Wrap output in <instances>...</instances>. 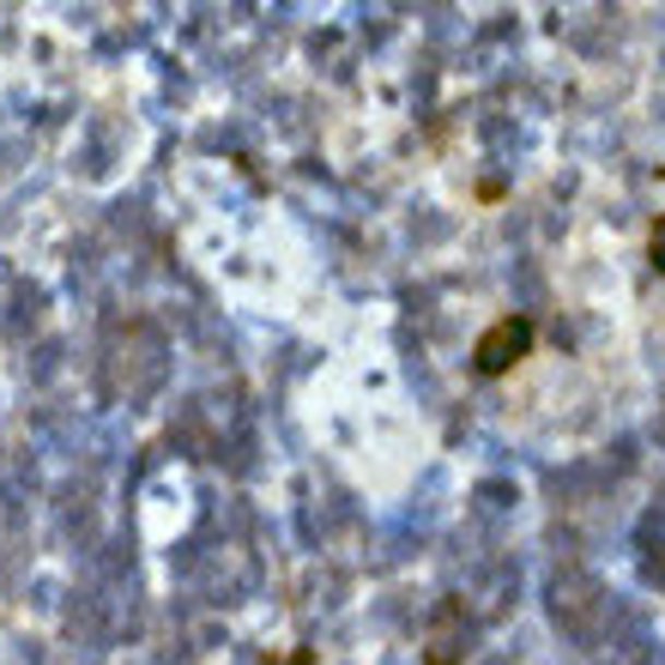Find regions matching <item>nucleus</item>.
<instances>
[{
    "instance_id": "obj_1",
    "label": "nucleus",
    "mask_w": 665,
    "mask_h": 665,
    "mask_svg": "<svg viewBox=\"0 0 665 665\" xmlns=\"http://www.w3.org/2000/svg\"><path fill=\"white\" fill-rule=\"evenodd\" d=\"M526 340H533V326H526V321H502L496 333H484V345H478V369H484V376L509 369L514 357L526 352Z\"/></svg>"
}]
</instances>
